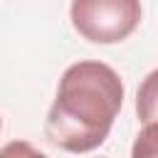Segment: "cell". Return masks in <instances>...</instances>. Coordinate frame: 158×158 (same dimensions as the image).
Masks as SVG:
<instances>
[{"mask_svg":"<svg viewBox=\"0 0 158 158\" xmlns=\"http://www.w3.org/2000/svg\"><path fill=\"white\" fill-rule=\"evenodd\" d=\"M121 106L123 81L114 67L96 59L74 62L59 79L44 136L67 153H89L106 141Z\"/></svg>","mask_w":158,"mask_h":158,"instance_id":"cell-1","label":"cell"},{"mask_svg":"<svg viewBox=\"0 0 158 158\" xmlns=\"http://www.w3.org/2000/svg\"><path fill=\"white\" fill-rule=\"evenodd\" d=\"M74 30L94 44H114L126 40L141 22L136 0H77L69 7Z\"/></svg>","mask_w":158,"mask_h":158,"instance_id":"cell-2","label":"cell"},{"mask_svg":"<svg viewBox=\"0 0 158 158\" xmlns=\"http://www.w3.org/2000/svg\"><path fill=\"white\" fill-rule=\"evenodd\" d=\"M131 158H156V123H146L136 136Z\"/></svg>","mask_w":158,"mask_h":158,"instance_id":"cell-3","label":"cell"},{"mask_svg":"<svg viewBox=\"0 0 158 158\" xmlns=\"http://www.w3.org/2000/svg\"><path fill=\"white\" fill-rule=\"evenodd\" d=\"M0 158H47V156L27 141H10L0 148Z\"/></svg>","mask_w":158,"mask_h":158,"instance_id":"cell-4","label":"cell"},{"mask_svg":"<svg viewBox=\"0 0 158 158\" xmlns=\"http://www.w3.org/2000/svg\"><path fill=\"white\" fill-rule=\"evenodd\" d=\"M0 128H2V118H0Z\"/></svg>","mask_w":158,"mask_h":158,"instance_id":"cell-5","label":"cell"}]
</instances>
